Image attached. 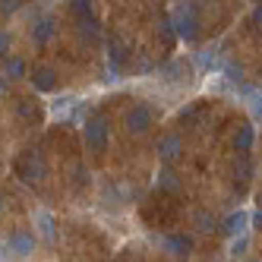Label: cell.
<instances>
[{
	"label": "cell",
	"mask_w": 262,
	"mask_h": 262,
	"mask_svg": "<svg viewBox=\"0 0 262 262\" xmlns=\"http://www.w3.org/2000/svg\"><path fill=\"white\" fill-rule=\"evenodd\" d=\"M10 253H16V256H29L32 250H35V237L29 234V231H16V234H10Z\"/></svg>",
	"instance_id": "1"
},
{
	"label": "cell",
	"mask_w": 262,
	"mask_h": 262,
	"mask_svg": "<svg viewBox=\"0 0 262 262\" xmlns=\"http://www.w3.org/2000/svg\"><path fill=\"white\" fill-rule=\"evenodd\" d=\"M148 123H152V114H148L145 107H136L126 114V126L133 129V133H142V129H148Z\"/></svg>",
	"instance_id": "2"
},
{
	"label": "cell",
	"mask_w": 262,
	"mask_h": 262,
	"mask_svg": "<svg viewBox=\"0 0 262 262\" xmlns=\"http://www.w3.org/2000/svg\"><path fill=\"white\" fill-rule=\"evenodd\" d=\"M85 133H89V142L95 145V148H101V145H104V123H101V120L89 123V126H85Z\"/></svg>",
	"instance_id": "3"
},
{
	"label": "cell",
	"mask_w": 262,
	"mask_h": 262,
	"mask_svg": "<svg viewBox=\"0 0 262 262\" xmlns=\"http://www.w3.org/2000/svg\"><path fill=\"white\" fill-rule=\"evenodd\" d=\"M35 221H38L41 237H45V240H54V218H51L48 212H38V215H35Z\"/></svg>",
	"instance_id": "4"
},
{
	"label": "cell",
	"mask_w": 262,
	"mask_h": 262,
	"mask_svg": "<svg viewBox=\"0 0 262 262\" xmlns=\"http://www.w3.org/2000/svg\"><path fill=\"white\" fill-rule=\"evenodd\" d=\"M164 243H167V250H171L174 256H183L186 250H190V240H186V237H167Z\"/></svg>",
	"instance_id": "5"
},
{
	"label": "cell",
	"mask_w": 262,
	"mask_h": 262,
	"mask_svg": "<svg viewBox=\"0 0 262 262\" xmlns=\"http://www.w3.org/2000/svg\"><path fill=\"white\" fill-rule=\"evenodd\" d=\"M243 224H247L243 215H231L228 221H224V231H228V234H243Z\"/></svg>",
	"instance_id": "6"
},
{
	"label": "cell",
	"mask_w": 262,
	"mask_h": 262,
	"mask_svg": "<svg viewBox=\"0 0 262 262\" xmlns=\"http://www.w3.org/2000/svg\"><path fill=\"white\" fill-rule=\"evenodd\" d=\"M177 148H180V142H177V139H164L161 152H164V158H174V155H177Z\"/></svg>",
	"instance_id": "7"
},
{
	"label": "cell",
	"mask_w": 262,
	"mask_h": 262,
	"mask_svg": "<svg viewBox=\"0 0 262 262\" xmlns=\"http://www.w3.org/2000/svg\"><path fill=\"white\" fill-rule=\"evenodd\" d=\"M250 142H253V133H250V129H243V133L237 136V148H247Z\"/></svg>",
	"instance_id": "8"
},
{
	"label": "cell",
	"mask_w": 262,
	"mask_h": 262,
	"mask_svg": "<svg viewBox=\"0 0 262 262\" xmlns=\"http://www.w3.org/2000/svg\"><path fill=\"white\" fill-rule=\"evenodd\" d=\"M0 262H4V259H0Z\"/></svg>",
	"instance_id": "9"
}]
</instances>
